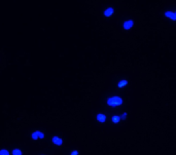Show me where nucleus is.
I'll list each match as a JSON object with an SVG mask.
<instances>
[{"mask_svg":"<svg viewBox=\"0 0 176 155\" xmlns=\"http://www.w3.org/2000/svg\"><path fill=\"white\" fill-rule=\"evenodd\" d=\"M107 103L110 106H118V105H121L122 103H123V100L118 97H112L107 101Z\"/></svg>","mask_w":176,"mask_h":155,"instance_id":"1","label":"nucleus"},{"mask_svg":"<svg viewBox=\"0 0 176 155\" xmlns=\"http://www.w3.org/2000/svg\"><path fill=\"white\" fill-rule=\"evenodd\" d=\"M52 142H53V144H55V145H57V146H61L62 144H63V140H62L60 137H57V136L53 137Z\"/></svg>","mask_w":176,"mask_h":155,"instance_id":"2","label":"nucleus"},{"mask_svg":"<svg viewBox=\"0 0 176 155\" xmlns=\"http://www.w3.org/2000/svg\"><path fill=\"white\" fill-rule=\"evenodd\" d=\"M31 138H32V140L36 141L39 139V130H35L34 133L31 134Z\"/></svg>","mask_w":176,"mask_h":155,"instance_id":"3","label":"nucleus"},{"mask_svg":"<svg viewBox=\"0 0 176 155\" xmlns=\"http://www.w3.org/2000/svg\"><path fill=\"white\" fill-rule=\"evenodd\" d=\"M165 15H166V17H168V18H170V19H171V20H174V21L176 20V15H175V13H171V11H167V13H165Z\"/></svg>","mask_w":176,"mask_h":155,"instance_id":"4","label":"nucleus"},{"mask_svg":"<svg viewBox=\"0 0 176 155\" xmlns=\"http://www.w3.org/2000/svg\"><path fill=\"white\" fill-rule=\"evenodd\" d=\"M97 119H98V121H100V122H104L106 119V116L104 115V114H98V115H97Z\"/></svg>","mask_w":176,"mask_h":155,"instance_id":"5","label":"nucleus"},{"mask_svg":"<svg viewBox=\"0 0 176 155\" xmlns=\"http://www.w3.org/2000/svg\"><path fill=\"white\" fill-rule=\"evenodd\" d=\"M132 26H133V22H132V21H128V22H126L124 24V28H125V29H130Z\"/></svg>","mask_w":176,"mask_h":155,"instance_id":"6","label":"nucleus"},{"mask_svg":"<svg viewBox=\"0 0 176 155\" xmlns=\"http://www.w3.org/2000/svg\"><path fill=\"white\" fill-rule=\"evenodd\" d=\"M11 155H23V152L21 149H13L11 151Z\"/></svg>","mask_w":176,"mask_h":155,"instance_id":"7","label":"nucleus"},{"mask_svg":"<svg viewBox=\"0 0 176 155\" xmlns=\"http://www.w3.org/2000/svg\"><path fill=\"white\" fill-rule=\"evenodd\" d=\"M112 13H113V9H112V8H108L107 10H105L104 15H105L106 17H110V15H112Z\"/></svg>","mask_w":176,"mask_h":155,"instance_id":"8","label":"nucleus"},{"mask_svg":"<svg viewBox=\"0 0 176 155\" xmlns=\"http://www.w3.org/2000/svg\"><path fill=\"white\" fill-rule=\"evenodd\" d=\"M0 155H10L9 151L6 150V149H1L0 150Z\"/></svg>","mask_w":176,"mask_h":155,"instance_id":"9","label":"nucleus"},{"mask_svg":"<svg viewBox=\"0 0 176 155\" xmlns=\"http://www.w3.org/2000/svg\"><path fill=\"white\" fill-rule=\"evenodd\" d=\"M127 83H128V81H127V80H122L121 82L118 83V88H123L124 85H126Z\"/></svg>","mask_w":176,"mask_h":155,"instance_id":"10","label":"nucleus"},{"mask_svg":"<svg viewBox=\"0 0 176 155\" xmlns=\"http://www.w3.org/2000/svg\"><path fill=\"white\" fill-rule=\"evenodd\" d=\"M120 120H121V118L118 117V116H113V117H112V121L114 123H118Z\"/></svg>","mask_w":176,"mask_h":155,"instance_id":"11","label":"nucleus"},{"mask_svg":"<svg viewBox=\"0 0 176 155\" xmlns=\"http://www.w3.org/2000/svg\"><path fill=\"white\" fill-rule=\"evenodd\" d=\"M71 155H78V152L77 151H73V152H71Z\"/></svg>","mask_w":176,"mask_h":155,"instance_id":"12","label":"nucleus"},{"mask_svg":"<svg viewBox=\"0 0 176 155\" xmlns=\"http://www.w3.org/2000/svg\"><path fill=\"white\" fill-rule=\"evenodd\" d=\"M126 117H127V113H125V114L122 116V118H123V119H126Z\"/></svg>","mask_w":176,"mask_h":155,"instance_id":"13","label":"nucleus"},{"mask_svg":"<svg viewBox=\"0 0 176 155\" xmlns=\"http://www.w3.org/2000/svg\"><path fill=\"white\" fill-rule=\"evenodd\" d=\"M175 15H176V13H175Z\"/></svg>","mask_w":176,"mask_h":155,"instance_id":"14","label":"nucleus"}]
</instances>
